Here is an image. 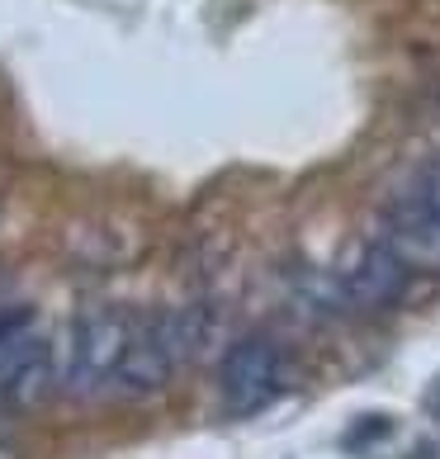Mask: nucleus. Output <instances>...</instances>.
I'll use <instances>...</instances> for the list:
<instances>
[{
  "label": "nucleus",
  "instance_id": "obj_1",
  "mask_svg": "<svg viewBox=\"0 0 440 459\" xmlns=\"http://www.w3.org/2000/svg\"><path fill=\"white\" fill-rule=\"evenodd\" d=\"M138 322L124 308H99L86 313L72 327V355H66V388L81 398H114L118 369H124Z\"/></svg>",
  "mask_w": 440,
  "mask_h": 459
},
{
  "label": "nucleus",
  "instance_id": "obj_2",
  "mask_svg": "<svg viewBox=\"0 0 440 459\" xmlns=\"http://www.w3.org/2000/svg\"><path fill=\"white\" fill-rule=\"evenodd\" d=\"M284 374H289L284 351L270 336H242L223 351V365H218V403L228 417H256L280 398Z\"/></svg>",
  "mask_w": 440,
  "mask_h": 459
},
{
  "label": "nucleus",
  "instance_id": "obj_3",
  "mask_svg": "<svg viewBox=\"0 0 440 459\" xmlns=\"http://www.w3.org/2000/svg\"><path fill=\"white\" fill-rule=\"evenodd\" d=\"M47 379H53V360H47V342L33 332V313H0V398L33 407L47 394Z\"/></svg>",
  "mask_w": 440,
  "mask_h": 459
},
{
  "label": "nucleus",
  "instance_id": "obj_4",
  "mask_svg": "<svg viewBox=\"0 0 440 459\" xmlns=\"http://www.w3.org/2000/svg\"><path fill=\"white\" fill-rule=\"evenodd\" d=\"M412 284V265L398 256L393 247L384 242H365L355 256L346 261L341 280H336V289H341V303L355 313H384L393 308V303H402V294H408Z\"/></svg>",
  "mask_w": 440,
  "mask_h": 459
},
{
  "label": "nucleus",
  "instance_id": "obj_5",
  "mask_svg": "<svg viewBox=\"0 0 440 459\" xmlns=\"http://www.w3.org/2000/svg\"><path fill=\"white\" fill-rule=\"evenodd\" d=\"M384 242L398 251L412 270L427 265V270H440V218L421 204L417 195L398 199L384 218Z\"/></svg>",
  "mask_w": 440,
  "mask_h": 459
},
{
  "label": "nucleus",
  "instance_id": "obj_6",
  "mask_svg": "<svg viewBox=\"0 0 440 459\" xmlns=\"http://www.w3.org/2000/svg\"><path fill=\"white\" fill-rule=\"evenodd\" d=\"M412 195L440 218V157H431L427 166H421V176H417V190H412Z\"/></svg>",
  "mask_w": 440,
  "mask_h": 459
},
{
  "label": "nucleus",
  "instance_id": "obj_7",
  "mask_svg": "<svg viewBox=\"0 0 440 459\" xmlns=\"http://www.w3.org/2000/svg\"><path fill=\"white\" fill-rule=\"evenodd\" d=\"M436 407H440V388H436Z\"/></svg>",
  "mask_w": 440,
  "mask_h": 459
}]
</instances>
